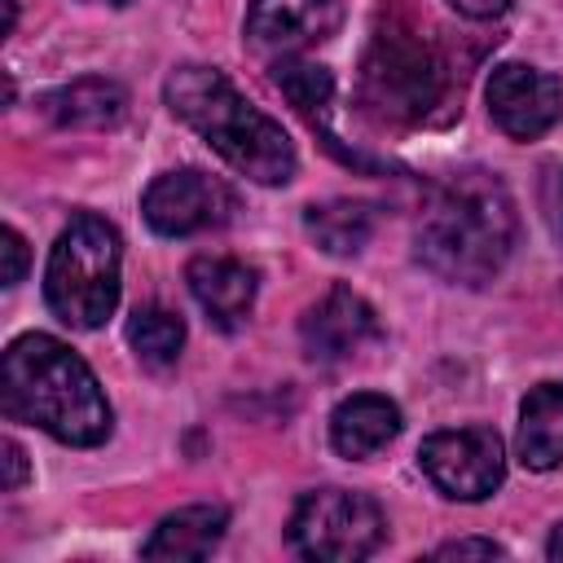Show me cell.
I'll return each instance as SVG.
<instances>
[{
	"label": "cell",
	"mask_w": 563,
	"mask_h": 563,
	"mask_svg": "<svg viewBox=\"0 0 563 563\" xmlns=\"http://www.w3.org/2000/svg\"><path fill=\"white\" fill-rule=\"evenodd\" d=\"M462 18H475V22H484V18H501L506 9H510V0H449Z\"/></svg>",
	"instance_id": "603a6c76"
},
{
	"label": "cell",
	"mask_w": 563,
	"mask_h": 563,
	"mask_svg": "<svg viewBox=\"0 0 563 563\" xmlns=\"http://www.w3.org/2000/svg\"><path fill=\"white\" fill-rule=\"evenodd\" d=\"M97 4H128V0H97Z\"/></svg>",
	"instance_id": "4316f807"
},
{
	"label": "cell",
	"mask_w": 563,
	"mask_h": 563,
	"mask_svg": "<svg viewBox=\"0 0 563 563\" xmlns=\"http://www.w3.org/2000/svg\"><path fill=\"white\" fill-rule=\"evenodd\" d=\"M224 523H229L224 506H185L154 528L141 554L145 559H207L216 541L224 537Z\"/></svg>",
	"instance_id": "9a60e30c"
},
{
	"label": "cell",
	"mask_w": 563,
	"mask_h": 563,
	"mask_svg": "<svg viewBox=\"0 0 563 563\" xmlns=\"http://www.w3.org/2000/svg\"><path fill=\"white\" fill-rule=\"evenodd\" d=\"M176 119H185L233 172L255 185H286L295 176V145L277 119L251 106L216 66H176L163 84Z\"/></svg>",
	"instance_id": "3957f363"
},
{
	"label": "cell",
	"mask_w": 563,
	"mask_h": 563,
	"mask_svg": "<svg viewBox=\"0 0 563 563\" xmlns=\"http://www.w3.org/2000/svg\"><path fill=\"white\" fill-rule=\"evenodd\" d=\"M343 18V0H251L246 9V35L264 53H303L308 44H321L334 35Z\"/></svg>",
	"instance_id": "30bf717a"
},
{
	"label": "cell",
	"mask_w": 563,
	"mask_h": 563,
	"mask_svg": "<svg viewBox=\"0 0 563 563\" xmlns=\"http://www.w3.org/2000/svg\"><path fill=\"white\" fill-rule=\"evenodd\" d=\"M484 101H488L493 123L510 141H537L563 114V84L550 70H537L523 62H501L488 75Z\"/></svg>",
	"instance_id": "9c48e42d"
},
{
	"label": "cell",
	"mask_w": 563,
	"mask_h": 563,
	"mask_svg": "<svg viewBox=\"0 0 563 563\" xmlns=\"http://www.w3.org/2000/svg\"><path fill=\"white\" fill-rule=\"evenodd\" d=\"M303 334V352L312 361H343L352 352H361L369 339H378V317L374 308L347 290V286H330L299 321Z\"/></svg>",
	"instance_id": "8fae6325"
},
{
	"label": "cell",
	"mask_w": 563,
	"mask_h": 563,
	"mask_svg": "<svg viewBox=\"0 0 563 563\" xmlns=\"http://www.w3.org/2000/svg\"><path fill=\"white\" fill-rule=\"evenodd\" d=\"M400 431V409L396 400L378 391H356L330 413V444L343 457H369Z\"/></svg>",
	"instance_id": "4fadbf2b"
},
{
	"label": "cell",
	"mask_w": 563,
	"mask_h": 563,
	"mask_svg": "<svg viewBox=\"0 0 563 563\" xmlns=\"http://www.w3.org/2000/svg\"><path fill=\"white\" fill-rule=\"evenodd\" d=\"M0 251H4V273H0V282H4V286H18L22 273H26V242H22V233H18V229H4V233H0Z\"/></svg>",
	"instance_id": "ffe728a7"
},
{
	"label": "cell",
	"mask_w": 563,
	"mask_h": 563,
	"mask_svg": "<svg viewBox=\"0 0 563 563\" xmlns=\"http://www.w3.org/2000/svg\"><path fill=\"white\" fill-rule=\"evenodd\" d=\"M273 84L303 110V114H317L325 101H330V92H334V79H330V70L325 66H312V62H303L299 53H290V57H277L273 62Z\"/></svg>",
	"instance_id": "d6986e66"
},
{
	"label": "cell",
	"mask_w": 563,
	"mask_h": 563,
	"mask_svg": "<svg viewBox=\"0 0 563 563\" xmlns=\"http://www.w3.org/2000/svg\"><path fill=\"white\" fill-rule=\"evenodd\" d=\"M44 299L75 330H97L110 321V312L119 303V233H114V224L84 211L62 229V238L48 251Z\"/></svg>",
	"instance_id": "5b68a950"
},
{
	"label": "cell",
	"mask_w": 563,
	"mask_h": 563,
	"mask_svg": "<svg viewBox=\"0 0 563 563\" xmlns=\"http://www.w3.org/2000/svg\"><path fill=\"white\" fill-rule=\"evenodd\" d=\"M4 418L31 422L62 444L92 449L110 435V405L92 369L53 334H18L0 369Z\"/></svg>",
	"instance_id": "7a4b0ae2"
},
{
	"label": "cell",
	"mask_w": 563,
	"mask_h": 563,
	"mask_svg": "<svg viewBox=\"0 0 563 563\" xmlns=\"http://www.w3.org/2000/svg\"><path fill=\"white\" fill-rule=\"evenodd\" d=\"M418 462L427 479L457 501H484L501 475H506V453L497 431L488 427H462V431H435L422 440Z\"/></svg>",
	"instance_id": "52a82bcc"
},
{
	"label": "cell",
	"mask_w": 563,
	"mask_h": 563,
	"mask_svg": "<svg viewBox=\"0 0 563 563\" xmlns=\"http://www.w3.org/2000/svg\"><path fill=\"white\" fill-rule=\"evenodd\" d=\"M383 532L387 523L378 501L347 488L303 493L290 515V545L303 559H325V563H352L374 554L383 545Z\"/></svg>",
	"instance_id": "8992f818"
},
{
	"label": "cell",
	"mask_w": 563,
	"mask_h": 563,
	"mask_svg": "<svg viewBox=\"0 0 563 563\" xmlns=\"http://www.w3.org/2000/svg\"><path fill=\"white\" fill-rule=\"evenodd\" d=\"M13 18H18V4H13V0H4V31H13Z\"/></svg>",
	"instance_id": "484cf974"
},
{
	"label": "cell",
	"mask_w": 563,
	"mask_h": 563,
	"mask_svg": "<svg viewBox=\"0 0 563 563\" xmlns=\"http://www.w3.org/2000/svg\"><path fill=\"white\" fill-rule=\"evenodd\" d=\"M515 449L528 471L563 466V383H541L523 396Z\"/></svg>",
	"instance_id": "5bb4252c"
},
{
	"label": "cell",
	"mask_w": 563,
	"mask_h": 563,
	"mask_svg": "<svg viewBox=\"0 0 563 563\" xmlns=\"http://www.w3.org/2000/svg\"><path fill=\"white\" fill-rule=\"evenodd\" d=\"M545 211H550L554 233H563V167L550 172V180H545Z\"/></svg>",
	"instance_id": "cb8c5ba5"
},
{
	"label": "cell",
	"mask_w": 563,
	"mask_h": 563,
	"mask_svg": "<svg viewBox=\"0 0 563 563\" xmlns=\"http://www.w3.org/2000/svg\"><path fill=\"white\" fill-rule=\"evenodd\" d=\"M303 229H308V238L321 251H330V255H356L369 242V233H374V211L365 202H343L339 198V202L308 207Z\"/></svg>",
	"instance_id": "e0dca14e"
},
{
	"label": "cell",
	"mask_w": 563,
	"mask_h": 563,
	"mask_svg": "<svg viewBox=\"0 0 563 563\" xmlns=\"http://www.w3.org/2000/svg\"><path fill=\"white\" fill-rule=\"evenodd\" d=\"M545 554H550V559H559V563H563V523H559V528H554V532H550V545H545Z\"/></svg>",
	"instance_id": "d4e9b609"
},
{
	"label": "cell",
	"mask_w": 563,
	"mask_h": 563,
	"mask_svg": "<svg viewBox=\"0 0 563 563\" xmlns=\"http://www.w3.org/2000/svg\"><path fill=\"white\" fill-rule=\"evenodd\" d=\"M0 462H4V493H18L22 484H26V453H22V444L18 440H0Z\"/></svg>",
	"instance_id": "7402d4cb"
},
{
	"label": "cell",
	"mask_w": 563,
	"mask_h": 563,
	"mask_svg": "<svg viewBox=\"0 0 563 563\" xmlns=\"http://www.w3.org/2000/svg\"><path fill=\"white\" fill-rule=\"evenodd\" d=\"M189 290L220 330H238L255 303V273L229 255H198L189 264Z\"/></svg>",
	"instance_id": "7c38bea8"
},
{
	"label": "cell",
	"mask_w": 563,
	"mask_h": 563,
	"mask_svg": "<svg viewBox=\"0 0 563 563\" xmlns=\"http://www.w3.org/2000/svg\"><path fill=\"white\" fill-rule=\"evenodd\" d=\"M506 550L497 541H479V537H462V541H449L435 550V559H501Z\"/></svg>",
	"instance_id": "44dd1931"
},
{
	"label": "cell",
	"mask_w": 563,
	"mask_h": 563,
	"mask_svg": "<svg viewBox=\"0 0 563 563\" xmlns=\"http://www.w3.org/2000/svg\"><path fill=\"white\" fill-rule=\"evenodd\" d=\"M444 57L409 18H387L361 57V106L378 123H418L444 101Z\"/></svg>",
	"instance_id": "277c9868"
},
{
	"label": "cell",
	"mask_w": 563,
	"mask_h": 563,
	"mask_svg": "<svg viewBox=\"0 0 563 563\" xmlns=\"http://www.w3.org/2000/svg\"><path fill=\"white\" fill-rule=\"evenodd\" d=\"M123 110H128V92L101 75L75 79L44 97V114L62 128H110L123 119Z\"/></svg>",
	"instance_id": "2e32d148"
},
{
	"label": "cell",
	"mask_w": 563,
	"mask_h": 563,
	"mask_svg": "<svg viewBox=\"0 0 563 563\" xmlns=\"http://www.w3.org/2000/svg\"><path fill=\"white\" fill-rule=\"evenodd\" d=\"M515 202L488 172H457L431 189L418 216V260L453 286H484L501 273L515 246Z\"/></svg>",
	"instance_id": "6da1fadb"
},
{
	"label": "cell",
	"mask_w": 563,
	"mask_h": 563,
	"mask_svg": "<svg viewBox=\"0 0 563 563\" xmlns=\"http://www.w3.org/2000/svg\"><path fill=\"white\" fill-rule=\"evenodd\" d=\"M128 343H132V352H136L150 369H163V365H172V361L180 356L185 325H180L176 312L150 303V308H136V312H132V321H128Z\"/></svg>",
	"instance_id": "ac0fdd59"
},
{
	"label": "cell",
	"mask_w": 563,
	"mask_h": 563,
	"mask_svg": "<svg viewBox=\"0 0 563 563\" xmlns=\"http://www.w3.org/2000/svg\"><path fill=\"white\" fill-rule=\"evenodd\" d=\"M141 211H145L154 233L189 238V233L224 224L229 211H233V194L216 176H207L198 167H180V172H163V176L150 180V189L141 198Z\"/></svg>",
	"instance_id": "ba28073f"
}]
</instances>
